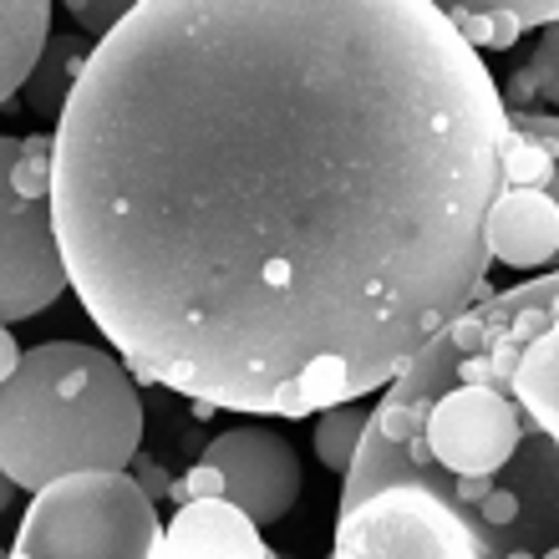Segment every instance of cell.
I'll return each instance as SVG.
<instances>
[{"instance_id": "6da1fadb", "label": "cell", "mask_w": 559, "mask_h": 559, "mask_svg": "<svg viewBox=\"0 0 559 559\" xmlns=\"http://www.w3.org/2000/svg\"><path fill=\"white\" fill-rule=\"evenodd\" d=\"M51 133L76 300L189 402H367L493 295L509 107L438 0H138Z\"/></svg>"}, {"instance_id": "7a4b0ae2", "label": "cell", "mask_w": 559, "mask_h": 559, "mask_svg": "<svg viewBox=\"0 0 559 559\" xmlns=\"http://www.w3.org/2000/svg\"><path fill=\"white\" fill-rule=\"evenodd\" d=\"M143 453V397L128 361L82 341H41L0 386L5 484L46 493L82 473H128Z\"/></svg>"}, {"instance_id": "3957f363", "label": "cell", "mask_w": 559, "mask_h": 559, "mask_svg": "<svg viewBox=\"0 0 559 559\" xmlns=\"http://www.w3.org/2000/svg\"><path fill=\"white\" fill-rule=\"evenodd\" d=\"M427 346L448 367L503 386L534 438L559 453V270L524 275L514 290H493ZM539 559H559V545Z\"/></svg>"}, {"instance_id": "277c9868", "label": "cell", "mask_w": 559, "mask_h": 559, "mask_svg": "<svg viewBox=\"0 0 559 559\" xmlns=\"http://www.w3.org/2000/svg\"><path fill=\"white\" fill-rule=\"evenodd\" d=\"M168 524L133 473H82L31 493L11 559H163Z\"/></svg>"}, {"instance_id": "5b68a950", "label": "cell", "mask_w": 559, "mask_h": 559, "mask_svg": "<svg viewBox=\"0 0 559 559\" xmlns=\"http://www.w3.org/2000/svg\"><path fill=\"white\" fill-rule=\"evenodd\" d=\"M331 559H484L478 514L423 488H382L336 514Z\"/></svg>"}, {"instance_id": "8992f818", "label": "cell", "mask_w": 559, "mask_h": 559, "mask_svg": "<svg viewBox=\"0 0 559 559\" xmlns=\"http://www.w3.org/2000/svg\"><path fill=\"white\" fill-rule=\"evenodd\" d=\"M72 285L51 199L0 189V316L5 325L51 310Z\"/></svg>"}, {"instance_id": "52a82bcc", "label": "cell", "mask_w": 559, "mask_h": 559, "mask_svg": "<svg viewBox=\"0 0 559 559\" xmlns=\"http://www.w3.org/2000/svg\"><path fill=\"white\" fill-rule=\"evenodd\" d=\"M199 463L224 473V499L245 509L254 524H280L306 484L295 448L270 427H229L219 438H209Z\"/></svg>"}, {"instance_id": "ba28073f", "label": "cell", "mask_w": 559, "mask_h": 559, "mask_svg": "<svg viewBox=\"0 0 559 559\" xmlns=\"http://www.w3.org/2000/svg\"><path fill=\"white\" fill-rule=\"evenodd\" d=\"M493 265H509L519 275H539L559 265V204L539 189H503L484 224Z\"/></svg>"}, {"instance_id": "9c48e42d", "label": "cell", "mask_w": 559, "mask_h": 559, "mask_svg": "<svg viewBox=\"0 0 559 559\" xmlns=\"http://www.w3.org/2000/svg\"><path fill=\"white\" fill-rule=\"evenodd\" d=\"M163 559H270L260 524L229 499H193L168 519Z\"/></svg>"}, {"instance_id": "30bf717a", "label": "cell", "mask_w": 559, "mask_h": 559, "mask_svg": "<svg viewBox=\"0 0 559 559\" xmlns=\"http://www.w3.org/2000/svg\"><path fill=\"white\" fill-rule=\"evenodd\" d=\"M473 51H509L534 26H559V0H438Z\"/></svg>"}, {"instance_id": "8fae6325", "label": "cell", "mask_w": 559, "mask_h": 559, "mask_svg": "<svg viewBox=\"0 0 559 559\" xmlns=\"http://www.w3.org/2000/svg\"><path fill=\"white\" fill-rule=\"evenodd\" d=\"M51 5L46 0H5L0 5V97L15 107V92L31 87V76L51 51Z\"/></svg>"}, {"instance_id": "7c38bea8", "label": "cell", "mask_w": 559, "mask_h": 559, "mask_svg": "<svg viewBox=\"0 0 559 559\" xmlns=\"http://www.w3.org/2000/svg\"><path fill=\"white\" fill-rule=\"evenodd\" d=\"M92 51H97V41H87L82 31H72V36H57L51 41V51L41 57V67H36V76H31V107L36 112H46L51 122L67 118V107H72V92L82 87V76H87V61Z\"/></svg>"}, {"instance_id": "4fadbf2b", "label": "cell", "mask_w": 559, "mask_h": 559, "mask_svg": "<svg viewBox=\"0 0 559 559\" xmlns=\"http://www.w3.org/2000/svg\"><path fill=\"white\" fill-rule=\"evenodd\" d=\"M371 423V402H346V407H331V413L316 417V457H321L331 473H352L356 448L367 438Z\"/></svg>"}, {"instance_id": "5bb4252c", "label": "cell", "mask_w": 559, "mask_h": 559, "mask_svg": "<svg viewBox=\"0 0 559 559\" xmlns=\"http://www.w3.org/2000/svg\"><path fill=\"white\" fill-rule=\"evenodd\" d=\"M555 174H559V158L549 153L545 138L514 133V128H509V147H503V189H539V193H549Z\"/></svg>"}, {"instance_id": "9a60e30c", "label": "cell", "mask_w": 559, "mask_h": 559, "mask_svg": "<svg viewBox=\"0 0 559 559\" xmlns=\"http://www.w3.org/2000/svg\"><path fill=\"white\" fill-rule=\"evenodd\" d=\"M67 11H72V21L82 26V36H87V41L103 46L107 36H112V31L133 15V0H72Z\"/></svg>"}, {"instance_id": "2e32d148", "label": "cell", "mask_w": 559, "mask_h": 559, "mask_svg": "<svg viewBox=\"0 0 559 559\" xmlns=\"http://www.w3.org/2000/svg\"><path fill=\"white\" fill-rule=\"evenodd\" d=\"M473 514H478V524H484V530H514L519 524V514H524V499H519L514 488H488V499L478 503V509H473Z\"/></svg>"}, {"instance_id": "e0dca14e", "label": "cell", "mask_w": 559, "mask_h": 559, "mask_svg": "<svg viewBox=\"0 0 559 559\" xmlns=\"http://www.w3.org/2000/svg\"><path fill=\"white\" fill-rule=\"evenodd\" d=\"M174 493L183 503H193V499H224V473L209 468V463H193L189 478H178V484H174Z\"/></svg>"}, {"instance_id": "ac0fdd59", "label": "cell", "mask_w": 559, "mask_h": 559, "mask_svg": "<svg viewBox=\"0 0 559 559\" xmlns=\"http://www.w3.org/2000/svg\"><path fill=\"white\" fill-rule=\"evenodd\" d=\"M509 128H514V133L545 138L549 153L559 158V112H509Z\"/></svg>"}, {"instance_id": "d6986e66", "label": "cell", "mask_w": 559, "mask_h": 559, "mask_svg": "<svg viewBox=\"0 0 559 559\" xmlns=\"http://www.w3.org/2000/svg\"><path fill=\"white\" fill-rule=\"evenodd\" d=\"M128 473H133V484L143 488V493H147V499H153V503H158V499H168V493H174V484H168V473H163L158 463H153V457H143V453H138V463H133V468H128Z\"/></svg>"}, {"instance_id": "ffe728a7", "label": "cell", "mask_w": 559, "mask_h": 559, "mask_svg": "<svg viewBox=\"0 0 559 559\" xmlns=\"http://www.w3.org/2000/svg\"><path fill=\"white\" fill-rule=\"evenodd\" d=\"M21 361H26V352H21V341H15L11 331H5V336H0V371L11 377V371L21 367Z\"/></svg>"}, {"instance_id": "44dd1931", "label": "cell", "mask_w": 559, "mask_h": 559, "mask_svg": "<svg viewBox=\"0 0 559 559\" xmlns=\"http://www.w3.org/2000/svg\"><path fill=\"white\" fill-rule=\"evenodd\" d=\"M549 193H555V204H559V174H555V183H549ZM559 270V265H555Z\"/></svg>"}, {"instance_id": "7402d4cb", "label": "cell", "mask_w": 559, "mask_h": 559, "mask_svg": "<svg viewBox=\"0 0 559 559\" xmlns=\"http://www.w3.org/2000/svg\"><path fill=\"white\" fill-rule=\"evenodd\" d=\"M270 559H285V555H270Z\"/></svg>"}]
</instances>
